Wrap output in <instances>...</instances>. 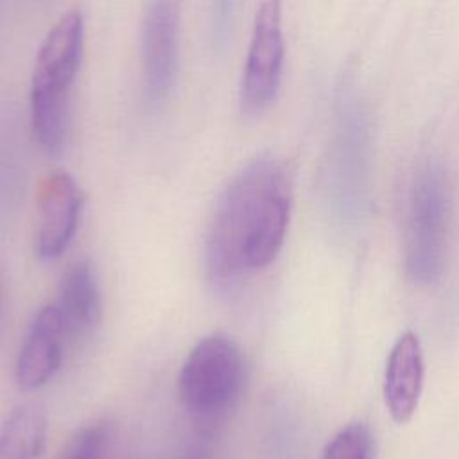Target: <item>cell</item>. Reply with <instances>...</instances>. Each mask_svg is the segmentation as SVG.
Returning a JSON list of instances; mask_svg holds the SVG:
<instances>
[{
	"label": "cell",
	"instance_id": "cell-1",
	"mask_svg": "<svg viewBox=\"0 0 459 459\" xmlns=\"http://www.w3.org/2000/svg\"><path fill=\"white\" fill-rule=\"evenodd\" d=\"M292 206V176L283 160L260 154L238 169L221 192L204 240V271L230 287L267 267L280 253Z\"/></svg>",
	"mask_w": 459,
	"mask_h": 459
},
{
	"label": "cell",
	"instance_id": "cell-2",
	"mask_svg": "<svg viewBox=\"0 0 459 459\" xmlns=\"http://www.w3.org/2000/svg\"><path fill=\"white\" fill-rule=\"evenodd\" d=\"M82 54L84 18L79 9H68L41 41L30 79V127L47 154H59L65 147L70 93Z\"/></svg>",
	"mask_w": 459,
	"mask_h": 459
},
{
	"label": "cell",
	"instance_id": "cell-3",
	"mask_svg": "<svg viewBox=\"0 0 459 459\" xmlns=\"http://www.w3.org/2000/svg\"><path fill=\"white\" fill-rule=\"evenodd\" d=\"M244 375V357L235 341L226 333L204 335L179 369V400L195 416H217L235 403Z\"/></svg>",
	"mask_w": 459,
	"mask_h": 459
},
{
	"label": "cell",
	"instance_id": "cell-4",
	"mask_svg": "<svg viewBox=\"0 0 459 459\" xmlns=\"http://www.w3.org/2000/svg\"><path fill=\"white\" fill-rule=\"evenodd\" d=\"M448 201L443 174L436 165L420 170L409 203L407 271L416 283L437 280L445 262Z\"/></svg>",
	"mask_w": 459,
	"mask_h": 459
},
{
	"label": "cell",
	"instance_id": "cell-5",
	"mask_svg": "<svg viewBox=\"0 0 459 459\" xmlns=\"http://www.w3.org/2000/svg\"><path fill=\"white\" fill-rule=\"evenodd\" d=\"M283 68V30L278 2H262L255 13L253 32L240 82V113L262 115L276 99Z\"/></svg>",
	"mask_w": 459,
	"mask_h": 459
},
{
	"label": "cell",
	"instance_id": "cell-6",
	"mask_svg": "<svg viewBox=\"0 0 459 459\" xmlns=\"http://www.w3.org/2000/svg\"><path fill=\"white\" fill-rule=\"evenodd\" d=\"M179 7L176 2H149L140 22V57L143 97L160 108L172 91L179 52Z\"/></svg>",
	"mask_w": 459,
	"mask_h": 459
},
{
	"label": "cell",
	"instance_id": "cell-7",
	"mask_svg": "<svg viewBox=\"0 0 459 459\" xmlns=\"http://www.w3.org/2000/svg\"><path fill=\"white\" fill-rule=\"evenodd\" d=\"M36 204V255L39 260L50 262L59 258L75 237L84 192L68 172L52 170L38 186Z\"/></svg>",
	"mask_w": 459,
	"mask_h": 459
},
{
	"label": "cell",
	"instance_id": "cell-8",
	"mask_svg": "<svg viewBox=\"0 0 459 459\" xmlns=\"http://www.w3.org/2000/svg\"><path fill=\"white\" fill-rule=\"evenodd\" d=\"M65 325L57 307L45 305L34 316L16 359V382L23 391L43 387L59 369L63 359Z\"/></svg>",
	"mask_w": 459,
	"mask_h": 459
},
{
	"label": "cell",
	"instance_id": "cell-9",
	"mask_svg": "<svg viewBox=\"0 0 459 459\" xmlns=\"http://www.w3.org/2000/svg\"><path fill=\"white\" fill-rule=\"evenodd\" d=\"M423 387V353L412 332L400 335L391 348L384 375V400L396 423H407L420 402Z\"/></svg>",
	"mask_w": 459,
	"mask_h": 459
},
{
	"label": "cell",
	"instance_id": "cell-10",
	"mask_svg": "<svg viewBox=\"0 0 459 459\" xmlns=\"http://www.w3.org/2000/svg\"><path fill=\"white\" fill-rule=\"evenodd\" d=\"M54 305L70 337H82L99 325L102 298L95 269L88 260H77L66 267L59 281L57 303Z\"/></svg>",
	"mask_w": 459,
	"mask_h": 459
},
{
	"label": "cell",
	"instance_id": "cell-11",
	"mask_svg": "<svg viewBox=\"0 0 459 459\" xmlns=\"http://www.w3.org/2000/svg\"><path fill=\"white\" fill-rule=\"evenodd\" d=\"M47 436L45 412L36 405L16 407L0 429V459H36Z\"/></svg>",
	"mask_w": 459,
	"mask_h": 459
},
{
	"label": "cell",
	"instance_id": "cell-12",
	"mask_svg": "<svg viewBox=\"0 0 459 459\" xmlns=\"http://www.w3.org/2000/svg\"><path fill=\"white\" fill-rule=\"evenodd\" d=\"M321 459H371V436L362 423L341 429L326 445Z\"/></svg>",
	"mask_w": 459,
	"mask_h": 459
},
{
	"label": "cell",
	"instance_id": "cell-13",
	"mask_svg": "<svg viewBox=\"0 0 459 459\" xmlns=\"http://www.w3.org/2000/svg\"><path fill=\"white\" fill-rule=\"evenodd\" d=\"M108 437H109V423L95 421L84 427L74 437V441L63 452L61 459H102Z\"/></svg>",
	"mask_w": 459,
	"mask_h": 459
}]
</instances>
